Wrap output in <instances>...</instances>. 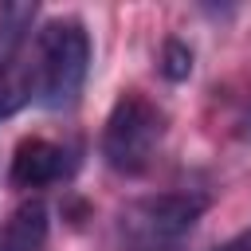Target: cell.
<instances>
[{
  "label": "cell",
  "instance_id": "obj_1",
  "mask_svg": "<svg viewBox=\"0 0 251 251\" xmlns=\"http://www.w3.org/2000/svg\"><path fill=\"white\" fill-rule=\"evenodd\" d=\"M35 94L43 106L63 110L78 98L90 71V39L78 20H51L35 39Z\"/></svg>",
  "mask_w": 251,
  "mask_h": 251
},
{
  "label": "cell",
  "instance_id": "obj_4",
  "mask_svg": "<svg viewBox=\"0 0 251 251\" xmlns=\"http://www.w3.org/2000/svg\"><path fill=\"white\" fill-rule=\"evenodd\" d=\"M67 153L55 145V141H43V137H27L20 141L16 157H12V184L20 188H39V184H51L67 173Z\"/></svg>",
  "mask_w": 251,
  "mask_h": 251
},
{
  "label": "cell",
  "instance_id": "obj_3",
  "mask_svg": "<svg viewBox=\"0 0 251 251\" xmlns=\"http://www.w3.org/2000/svg\"><path fill=\"white\" fill-rule=\"evenodd\" d=\"M204 196L196 192H161V196H145L137 204H129L122 212V235L141 247V251H161L173 247L180 235L192 231V224L204 212Z\"/></svg>",
  "mask_w": 251,
  "mask_h": 251
},
{
  "label": "cell",
  "instance_id": "obj_2",
  "mask_svg": "<svg viewBox=\"0 0 251 251\" xmlns=\"http://www.w3.org/2000/svg\"><path fill=\"white\" fill-rule=\"evenodd\" d=\"M165 137V110L141 94H122L102 129V157L118 173H141Z\"/></svg>",
  "mask_w": 251,
  "mask_h": 251
},
{
  "label": "cell",
  "instance_id": "obj_6",
  "mask_svg": "<svg viewBox=\"0 0 251 251\" xmlns=\"http://www.w3.org/2000/svg\"><path fill=\"white\" fill-rule=\"evenodd\" d=\"M35 94V71L20 59H12L8 67H0V122L12 118L16 110H24Z\"/></svg>",
  "mask_w": 251,
  "mask_h": 251
},
{
  "label": "cell",
  "instance_id": "obj_8",
  "mask_svg": "<svg viewBox=\"0 0 251 251\" xmlns=\"http://www.w3.org/2000/svg\"><path fill=\"white\" fill-rule=\"evenodd\" d=\"M247 251H251V235H247Z\"/></svg>",
  "mask_w": 251,
  "mask_h": 251
},
{
  "label": "cell",
  "instance_id": "obj_7",
  "mask_svg": "<svg viewBox=\"0 0 251 251\" xmlns=\"http://www.w3.org/2000/svg\"><path fill=\"white\" fill-rule=\"evenodd\" d=\"M161 75H165L169 82H184V78L192 75V51H188V43L169 39V43L161 47Z\"/></svg>",
  "mask_w": 251,
  "mask_h": 251
},
{
  "label": "cell",
  "instance_id": "obj_5",
  "mask_svg": "<svg viewBox=\"0 0 251 251\" xmlns=\"http://www.w3.org/2000/svg\"><path fill=\"white\" fill-rule=\"evenodd\" d=\"M47 243V208L43 200L20 204L0 227V251H43Z\"/></svg>",
  "mask_w": 251,
  "mask_h": 251
}]
</instances>
